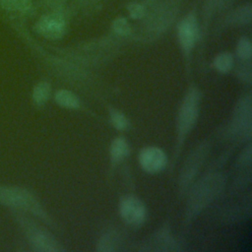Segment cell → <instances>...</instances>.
Listing matches in <instances>:
<instances>
[{"mask_svg": "<svg viewBox=\"0 0 252 252\" xmlns=\"http://www.w3.org/2000/svg\"><path fill=\"white\" fill-rule=\"evenodd\" d=\"M112 30L116 34L121 36H126L131 33V26L129 22L123 17L116 18L112 22Z\"/></svg>", "mask_w": 252, "mask_h": 252, "instance_id": "obj_19", "label": "cell"}, {"mask_svg": "<svg viewBox=\"0 0 252 252\" xmlns=\"http://www.w3.org/2000/svg\"><path fill=\"white\" fill-rule=\"evenodd\" d=\"M224 178L220 173H209L200 179L192 188L188 202L186 216L193 218L214 201L222 191Z\"/></svg>", "mask_w": 252, "mask_h": 252, "instance_id": "obj_1", "label": "cell"}, {"mask_svg": "<svg viewBox=\"0 0 252 252\" xmlns=\"http://www.w3.org/2000/svg\"><path fill=\"white\" fill-rule=\"evenodd\" d=\"M236 53L243 61H249L252 56V43L249 38L241 37L236 45Z\"/></svg>", "mask_w": 252, "mask_h": 252, "instance_id": "obj_17", "label": "cell"}, {"mask_svg": "<svg viewBox=\"0 0 252 252\" xmlns=\"http://www.w3.org/2000/svg\"><path fill=\"white\" fill-rule=\"evenodd\" d=\"M235 22L241 25H246L251 20V7L243 6L235 13Z\"/></svg>", "mask_w": 252, "mask_h": 252, "instance_id": "obj_21", "label": "cell"}, {"mask_svg": "<svg viewBox=\"0 0 252 252\" xmlns=\"http://www.w3.org/2000/svg\"><path fill=\"white\" fill-rule=\"evenodd\" d=\"M0 204L30 212L48 224H52L48 215L42 209L35 197L24 188L0 186Z\"/></svg>", "mask_w": 252, "mask_h": 252, "instance_id": "obj_3", "label": "cell"}, {"mask_svg": "<svg viewBox=\"0 0 252 252\" xmlns=\"http://www.w3.org/2000/svg\"><path fill=\"white\" fill-rule=\"evenodd\" d=\"M139 162L146 172L157 173L165 167L166 155L158 147H147L140 152Z\"/></svg>", "mask_w": 252, "mask_h": 252, "instance_id": "obj_9", "label": "cell"}, {"mask_svg": "<svg viewBox=\"0 0 252 252\" xmlns=\"http://www.w3.org/2000/svg\"><path fill=\"white\" fill-rule=\"evenodd\" d=\"M109 118L111 124L115 129L124 131L129 128V120L121 111L117 109H111L109 111Z\"/></svg>", "mask_w": 252, "mask_h": 252, "instance_id": "obj_16", "label": "cell"}, {"mask_svg": "<svg viewBox=\"0 0 252 252\" xmlns=\"http://www.w3.org/2000/svg\"><path fill=\"white\" fill-rule=\"evenodd\" d=\"M127 10H128V13H129L130 17L134 20L142 19L145 16V13H146L145 7L142 4L138 3V2L129 3L128 6H127Z\"/></svg>", "mask_w": 252, "mask_h": 252, "instance_id": "obj_20", "label": "cell"}, {"mask_svg": "<svg viewBox=\"0 0 252 252\" xmlns=\"http://www.w3.org/2000/svg\"><path fill=\"white\" fill-rule=\"evenodd\" d=\"M34 28L37 33L47 39H59L65 34L67 24L61 14L51 12L39 17Z\"/></svg>", "mask_w": 252, "mask_h": 252, "instance_id": "obj_7", "label": "cell"}, {"mask_svg": "<svg viewBox=\"0 0 252 252\" xmlns=\"http://www.w3.org/2000/svg\"><path fill=\"white\" fill-rule=\"evenodd\" d=\"M0 9L7 13H17V0H0Z\"/></svg>", "mask_w": 252, "mask_h": 252, "instance_id": "obj_22", "label": "cell"}, {"mask_svg": "<svg viewBox=\"0 0 252 252\" xmlns=\"http://www.w3.org/2000/svg\"><path fill=\"white\" fill-rule=\"evenodd\" d=\"M116 249V239L112 233H106L100 236L96 250L100 252H109Z\"/></svg>", "mask_w": 252, "mask_h": 252, "instance_id": "obj_18", "label": "cell"}, {"mask_svg": "<svg viewBox=\"0 0 252 252\" xmlns=\"http://www.w3.org/2000/svg\"><path fill=\"white\" fill-rule=\"evenodd\" d=\"M55 102L64 108L77 109L80 106V100L77 95L68 90H59L54 94Z\"/></svg>", "mask_w": 252, "mask_h": 252, "instance_id": "obj_13", "label": "cell"}, {"mask_svg": "<svg viewBox=\"0 0 252 252\" xmlns=\"http://www.w3.org/2000/svg\"><path fill=\"white\" fill-rule=\"evenodd\" d=\"M130 148L127 140L123 137H116L110 144L109 155L112 163H117L128 157Z\"/></svg>", "mask_w": 252, "mask_h": 252, "instance_id": "obj_12", "label": "cell"}, {"mask_svg": "<svg viewBox=\"0 0 252 252\" xmlns=\"http://www.w3.org/2000/svg\"><path fill=\"white\" fill-rule=\"evenodd\" d=\"M215 68L220 73H227L233 66V56L228 52H221L214 59Z\"/></svg>", "mask_w": 252, "mask_h": 252, "instance_id": "obj_15", "label": "cell"}, {"mask_svg": "<svg viewBox=\"0 0 252 252\" xmlns=\"http://www.w3.org/2000/svg\"><path fill=\"white\" fill-rule=\"evenodd\" d=\"M201 102V92L198 88H190L184 95L177 114V139L174 158L177 159L178 154L182 148V144L187 135L193 129L197 122ZM174 161V162H175Z\"/></svg>", "mask_w": 252, "mask_h": 252, "instance_id": "obj_2", "label": "cell"}, {"mask_svg": "<svg viewBox=\"0 0 252 252\" xmlns=\"http://www.w3.org/2000/svg\"><path fill=\"white\" fill-rule=\"evenodd\" d=\"M32 0H17V13H27L31 10Z\"/></svg>", "mask_w": 252, "mask_h": 252, "instance_id": "obj_23", "label": "cell"}, {"mask_svg": "<svg viewBox=\"0 0 252 252\" xmlns=\"http://www.w3.org/2000/svg\"><path fill=\"white\" fill-rule=\"evenodd\" d=\"M250 94L244 95L236 104L229 130L237 139L251 138L252 132V105Z\"/></svg>", "mask_w": 252, "mask_h": 252, "instance_id": "obj_5", "label": "cell"}, {"mask_svg": "<svg viewBox=\"0 0 252 252\" xmlns=\"http://www.w3.org/2000/svg\"><path fill=\"white\" fill-rule=\"evenodd\" d=\"M51 94V87L48 82L42 81L37 83L32 90V100L37 105L44 104Z\"/></svg>", "mask_w": 252, "mask_h": 252, "instance_id": "obj_14", "label": "cell"}, {"mask_svg": "<svg viewBox=\"0 0 252 252\" xmlns=\"http://www.w3.org/2000/svg\"><path fill=\"white\" fill-rule=\"evenodd\" d=\"M120 216L123 220L131 226L141 225L147 215L144 203L136 196H125L119 205Z\"/></svg>", "mask_w": 252, "mask_h": 252, "instance_id": "obj_8", "label": "cell"}, {"mask_svg": "<svg viewBox=\"0 0 252 252\" xmlns=\"http://www.w3.org/2000/svg\"><path fill=\"white\" fill-rule=\"evenodd\" d=\"M177 36L182 49L189 53L198 37V24L194 15H187L178 25Z\"/></svg>", "mask_w": 252, "mask_h": 252, "instance_id": "obj_10", "label": "cell"}, {"mask_svg": "<svg viewBox=\"0 0 252 252\" xmlns=\"http://www.w3.org/2000/svg\"><path fill=\"white\" fill-rule=\"evenodd\" d=\"M208 153L209 145L207 143H202L198 147H196L188 156L179 177V190L181 193H183L194 180L196 174L198 173L204 160L206 159Z\"/></svg>", "mask_w": 252, "mask_h": 252, "instance_id": "obj_6", "label": "cell"}, {"mask_svg": "<svg viewBox=\"0 0 252 252\" xmlns=\"http://www.w3.org/2000/svg\"><path fill=\"white\" fill-rule=\"evenodd\" d=\"M147 245L148 247L146 250L153 251H171L178 249L174 238L169 234L168 230L164 229L159 230L153 237H151Z\"/></svg>", "mask_w": 252, "mask_h": 252, "instance_id": "obj_11", "label": "cell"}, {"mask_svg": "<svg viewBox=\"0 0 252 252\" xmlns=\"http://www.w3.org/2000/svg\"><path fill=\"white\" fill-rule=\"evenodd\" d=\"M18 220L24 227L28 239L35 250L41 252H58L64 250L61 244L47 230L38 226L26 217H20Z\"/></svg>", "mask_w": 252, "mask_h": 252, "instance_id": "obj_4", "label": "cell"}]
</instances>
